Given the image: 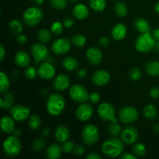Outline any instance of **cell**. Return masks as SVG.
<instances>
[{"mask_svg": "<svg viewBox=\"0 0 159 159\" xmlns=\"http://www.w3.org/2000/svg\"><path fill=\"white\" fill-rule=\"evenodd\" d=\"M82 139L87 145H94L99 139V132L96 126L87 124L82 130Z\"/></svg>", "mask_w": 159, "mask_h": 159, "instance_id": "cell-6", "label": "cell"}, {"mask_svg": "<svg viewBox=\"0 0 159 159\" xmlns=\"http://www.w3.org/2000/svg\"><path fill=\"white\" fill-rule=\"evenodd\" d=\"M50 4L56 9H64L68 6L67 0H49Z\"/></svg>", "mask_w": 159, "mask_h": 159, "instance_id": "cell-40", "label": "cell"}, {"mask_svg": "<svg viewBox=\"0 0 159 159\" xmlns=\"http://www.w3.org/2000/svg\"><path fill=\"white\" fill-rule=\"evenodd\" d=\"M114 12L119 17H124L127 14V7L125 3L119 2L114 6Z\"/></svg>", "mask_w": 159, "mask_h": 159, "instance_id": "cell-34", "label": "cell"}, {"mask_svg": "<svg viewBox=\"0 0 159 159\" xmlns=\"http://www.w3.org/2000/svg\"><path fill=\"white\" fill-rule=\"evenodd\" d=\"M5 56H6V50H5V48L1 45L0 46V60L2 61L4 59Z\"/></svg>", "mask_w": 159, "mask_h": 159, "instance_id": "cell-54", "label": "cell"}, {"mask_svg": "<svg viewBox=\"0 0 159 159\" xmlns=\"http://www.w3.org/2000/svg\"><path fill=\"white\" fill-rule=\"evenodd\" d=\"M155 12H157V13L159 14V2H158L156 5H155Z\"/></svg>", "mask_w": 159, "mask_h": 159, "instance_id": "cell-59", "label": "cell"}, {"mask_svg": "<svg viewBox=\"0 0 159 159\" xmlns=\"http://www.w3.org/2000/svg\"><path fill=\"white\" fill-rule=\"evenodd\" d=\"M155 39L153 35L149 33H144L140 35L135 40V48L138 51L141 53H148L155 48Z\"/></svg>", "mask_w": 159, "mask_h": 159, "instance_id": "cell-3", "label": "cell"}, {"mask_svg": "<svg viewBox=\"0 0 159 159\" xmlns=\"http://www.w3.org/2000/svg\"><path fill=\"white\" fill-rule=\"evenodd\" d=\"M120 135L122 141L127 144H134L138 139V131L133 126L126 127Z\"/></svg>", "mask_w": 159, "mask_h": 159, "instance_id": "cell-15", "label": "cell"}, {"mask_svg": "<svg viewBox=\"0 0 159 159\" xmlns=\"http://www.w3.org/2000/svg\"><path fill=\"white\" fill-rule=\"evenodd\" d=\"M90 7L98 12H102L106 9L107 2L106 0H89Z\"/></svg>", "mask_w": 159, "mask_h": 159, "instance_id": "cell-30", "label": "cell"}, {"mask_svg": "<svg viewBox=\"0 0 159 159\" xmlns=\"http://www.w3.org/2000/svg\"><path fill=\"white\" fill-rule=\"evenodd\" d=\"M72 14L76 19L83 20L89 16V11L88 7L84 4H77L72 9Z\"/></svg>", "mask_w": 159, "mask_h": 159, "instance_id": "cell-21", "label": "cell"}, {"mask_svg": "<svg viewBox=\"0 0 159 159\" xmlns=\"http://www.w3.org/2000/svg\"><path fill=\"white\" fill-rule=\"evenodd\" d=\"M124 150V142L122 139L113 137L107 139L102 145V152L107 156L116 158L120 155Z\"/></svg>", "mask_w": 159, "mask_h": 159, "instance_id": "cell-1", "label": "cell"}, {"mask_svg": "<svg viewBox=\"0 0 159 159\" xmlns=\"http://www.w3.org/2000/svg\"><path fill=\"white\" fill-rule=\"evenodd\" d=\"M86 57L90 64L98 65L102 62V51L96 47H91L86 51Z\"/></svg>", "mask_w": 159, "mask_h": 159, "instance_id": "cell-17", "label": "cell"}, {"mask_svg": "<svg viewBox=\"0 0 159 159\" xmlns=\"http://www.w3.org/2000/svg\"><path fill=\"white\" fill-rule=\"evenodd\" d=\"M87 159H101L102 156L99 155H98L97 153H89L86 156Z\"/></svg>", "mask_w": 159, "mask_h": 159, "instance_id": "cell-53", "label": "cell"}, {"mask_svg": "<svg viewBox=\"0 0 159 159\" xmlns=\"http://www.w3.org/2000/svg\"><path fill=\"white\" fill-rule=\"evenodd\" d=\"M62 151H63L62 146H61L60 144H52L47 149V157L49 159H57L61 155Z\"/></svg>", "mask_w": 159, "mask_h": 159, "instance_id": "cell-24", "label": "cell"}, {"mask_svg": "<svg viewBox=\"0 0 159 159\" xmlns=\"http://www.w3.org/2000/svg\"><path fill=\"white\" fill-rule=\"evenodd\" d=\"M144 115L146 118L150 120H154L158 115L157 108L152 104H148L144 108Z\"/></svg>", "mask_w": 159, "mask_h": 159, "instance_id": "cell-32", "label": "cell"}, {"mask_svg": "<svg viewBox=\"0 0 159 159\" xmlns=\"http://www.w3.org/2000/svg\"><path fill=\"white\" fill-rule=\"evenodd\" d=\"M71 41L77 48H82L86 43V38L82 34H75L71 37Z\"/></svg>", "mask_w": 159, "mask_h": 159, "instance_id": "cell-36", "label": "cell"}, {"mask_svg": "<svg viewBox=\"0 0 159 159\" xmlns=\"http://www.w3.org/2000/svg\"><path fill=\"white\" fill-rule=\"evenodd\" d=\"M69 96L73 101L79 103L85 102L89 97L86 89L79 84H75L70 88Z\"/></svg>", "mask_w": 159, "mask_h": 159, "instance_id": "cell-7", "label": "cell"}, {"mask_svg": "<svg viewBox=\"0 0 159 159\" xmlns=\"http://www.w3.org/2000/svg\"><path fill=\"white\" fill-rule=\"evenodd\" d=\"M121 159H136V155H134L130 153H124L123 155H120Z\"/></svg>", "mask_w": 159, "mask_h": 159, "instance_id": "cell-52", "label": "cell"}, {"mask_svg": "<svg viewBox=\"0 0 159 159\" xmlns=\"http://www.w3.org/2000/svg\"><path fill=\"white\" fill-rule=\"evenodd\" d=\"M37 71H38V75L41 79H46V80L54 78L56 74V70L54 66L52 63L48 61H43L39 66Z\"/></svg>", "mask_w": 159, "mask_h": 159, "instance_id": "cell-14", "label": "cell"}, {"mask_svg": "<svg viewBox=\"0 0 159 159\" xmlns=\"http://www.w3.org/2000/svg\"><path fill=\"white\" fill-rule=\"evenodd\" d=\"M87 75V71L85 69H81L79 70L77 72V76L79 79H84Z\"/></svg>", "mask_w": 159, "mask_h": 159, "instance_id": "cell-51", "label": "cell"}, {"mask_svg": "<svg viewBox=\"0 0 159 159\" xmlns=\"http://www.w3.org/2000/svg\"><path fill=\"white\" fill-rule=\"evenodd\" d=\"M79 1V0H70V2H71V3H77Z\"/></svg>", "mask_w": 159, "mask_h": 159, "instance_id": "cell-62", "label": "cell"}, {"mask_svg": "<svg viewBox=\"0 0 159 159\" xmlns=\"http://www.w3.org/2000/svg\"><path fill=\"white\" fill-rule=\"evenodd\" d=\"M98 115L103 120L117 122L115 108L109 102H102L98 107Z\"/></svg>", "mask_w": 159, "mask_h": 159, "instance_id": "cell-8", "label": "cell"}, {"mask_svg": "<svg viewBox=\"0 0 159 159\" xmlns=\"http://www.w3.org/2000/svg\"><path fill=\"white\" fill-rule=\"evenodd\" d=\"M64 30V25L59 21L54 22L51 26V30L53 34H56V35H60Z\"/></svg>", "mask_w": 159, "mask_h": 159, "instance_id": "cell-42", "label": "cell"}, {"mask_svg": "<svg viewBox=\"0 0 159 159\" xmlns=\"http://www.w3.org/2000/svg\"><path fill=\"white\" fill-rule=\"evenodd\" d=\"M110 80V75L105 70H98L92 75V82L97 86H103Z\"/></svg>", "mask_w": 159, "mask_h": 159, "instance_id": "cell-16", "label": "cell"}, {"mask_svg": "<svg viewBox=\"0 0 159 159\" xmlns=\"http://www.w3.org/2000/svg\"><path fill=\"white\" fill-rule=\"evenodd\" d=\"M112 36L116 40H121L127 35V26L123 23H117L112 30Z\"/></svg>", "mask_w": 159, "mask_h": 159, "instance_id": "cell-23", "label": "cell"}, {"mask_svg": "<svg viewBox=\"0 0 159 159\" xmlns=\"http://www.w3.org/2000/svg\"><path fill=\"white\" fill-rule=\"evenodd\" d=\"M134 28L138 32L144 34V33L150 32V24L148 22L143 18H138L134 21Z\"/></svg>", "mask_w": 159, "mask_h": 159, "instance_id": "cell-26", "label": "cell"}, {"mask_svg": "<svg viewBox=\"0 0 159 159\" xmlns=\"http://www.w3.org/2000/svg\"><path fill=\"white\" fill-rule=\"evenodd\" d=\"M70 137V132L68 127L65 125H60L56 128L54 138L58 142L64 143L68 141Z\"/></svg>", "mask_w": 159, "mask_h": 159, "instance_id": "cell-22", "label": "cell"}, {"mask_svg": "<svg viewBox=\"0 0 159 159\" xmlns=\"http://www.w3.org/2000/svg\"><path fill=\"white\" fill-rule=\"evenodd\" d=\"M75 144L72 141H67L65 142H64L63 145H62V149H63V152L66 154H70L71 152H73L75 148Z\"/></svg>", "mask_w": 159, "mask_h": 159, "instance_id": "cell-44", "label": "cell"}, {"mask_svg": "<svg viewBox=\"0 0 159 159\" xmlns=\"http://www.w3.org/2000/svg\"><path fill=\"white\" fill-rule=\"evenodd\" d=\"M3 149L7 156L16 157L20 153L22 144L19 138L16 136H9L4 140Z\"/></svg>", "mask_w": 159, "mask_h": 159, "instance_id": "cell-5", "label": "cell"}, {"mask_svg": "<svg viewBox=\"0 0 159 159\" xmlns=\"http://www.w3.org/2000/svg\"><path fill=\"white\" fill-rule=\"evenodd\" d=\"M138 111L133 107H123L119 112V118L123 124H129L134 123L138 119Z\"/></svg>", "mask_w": 159, "mask_h": 159, "instance_id": "cell-10", "label": "cell"}, {"mask_svg": "<svg viewBox=\"0 0 159 159\" xmlns=\"http://www.w3.org/2000/svg\"><path fill=\"white\" fill-rule=\"evenodd\" d=\"M14 136L17 137V138H19V137L21 136L22 134V130H20V129H17V130H14Z\"/></svg>", "mask_w": 159, "mask_h": 159, "instance_id": "cell-57", "label": "cell"}, {"mask_svg": "<svg viewBox=\"0 0 159 159\" xmlns=\"http://www.w3.org/2000/svg\"><path fill=\"white\" fill-rule=\"evenodd\" d=\"M133 152L136 156L143 157L146 154V148L142 143H137L133 147Z\"/></svg>", "mask_w": 159, "mask_h": 159, "instance_id": "cell-39", "label": "cell"}, {"mask_svg": "<svg viewBox=\"0 0 159 159\" xmlns=\"http://www.w3.org/2000/svg\"><path fill=\"white\" fill-rule=\"evenodd\" d=\"M30 114V110L28 107L22 105H15L10 108V115L16 121L25 120Z\"/></svg>", "mask_w": 159, "mask_h": 159, "instance_id": "cell-12", "label": "cell"}, {"mask_svg": "<svg viewBox=\"0 0 159 159\" xmlns=\"http://www.w3.org/2000/svg\"><path fill=\"white\" fill-rule=\"evenodd\" d=\"M70 85L69 77L66 75L60 74L56 76L53 82V88L56 91H64Z\"/></svg>", "mask_w": 159, "mask_h": 159, "instance_id": "cell-18", "label": "cell"}, {"mask_svg": "<svg viewBox=\"0 0 159 159\" xmlns=\"http://www.w3.org/2000/svg\"><path fill=\"white\" fill-rule=\"evenodd\" d=\"M63 25L65 28H70L74 25V21L71 19L67 18L64 20Z\"/></svg>", "mask_w": 159, "mask_h": 159, "instance_id": "cell-49", "label": "cell"}, {"mask_svg": "<svg viewBox=\"0 0 159 159\" xmlns=\"http://www.w3.org/2000/svg\"><path fill=\"white\" fill-rule=\"evenodd\" d=\"M41 124V120L38 115H31L29 116V120H28V126L30 128L33 130H37L40 127Z\"/></svg>", "mask_w": 159, "mask_h": 159, "instance_id": "cell-33", "label": "cell"}, {"mask_svg": "<svg viewBox=\"0 0 159 159\" xmlns=\"http://www.w3.org/2000/svg\"><path fill=\"white\" fill-rule=\"evenodd\" d=\"M89 100L90 101L91 103L96 104L99 102L100 100V95L98 93H92L89 95Z\"/></svg>", "mask_w": 159, "mask_h": 159, "instance_id": "cell-45", "label": "cell"}, {"mask_svg": "<svg viewBox=\"0 0 159 159\" xmlns=\"http://www.w3.org/2000/svg\"><path fill=\"white\" fill-rule=\"evenodd\" d=\"M155 51H159V41H156V43H155Z\"/></svg>", "mask_w": 159, "mask_h": 159, "instance_id": "cell-60", "label": "cell"}, {"mask_svg": "<svg viewBox=\"0 0 159 159\" xmlns=\"http://www.w3.org/2000/svg\"><path fill=\"white\" fill-rule=\"evenodd\" d=\"M99 43L102 48H107L110 45V41L107 37H101L99 40Z\"/></svg>", "mask_w": 159, "mask_h": 159, "instance_id": "cell-48", "label": "cell"}, {"mask_svg": "<svg viewBox=\"0 0 159 159\" xmlns=\"http://www.w3.org/2000/svg\"><path fill=\"white\" fill-rule=\"evenodd\" d=\"M31 147H32V149L34 152H42L46 147V142H45L43 138H36L33 141Z\"/></svg>", "mask_w": 159, "mask_h": 159, "instance_id": "cell-35", "label": "cell"}, {"mask_svg": "<svg viewBox=\"0 0 159 159\" xmlns=\"http://www.w3.org/2000/svg\"><path fill=\"white\" fill-rule=\"evenodd\" d=\"M9 29L14 34H20L23 31V25L19 20H13L9 23Z\"/></svg>", "mask_w": 159, "mask_h": 159, "instance_id": "cell-37", "label": "cell"}, {"mask_svg": "<svg viewBox=\"0 0 159 159\" xmlns=\"http://www.w3.org/2000/svg\"><path fill=\"white\" fill-rule=\"evenodd\" d=\"M150 96L152 99H158L159 97V88H158V87H153L150 90Z\"/></svg>", "mask_w": 159, "mask_h": 159, "instance_id": "cell-47", "label": "cell"}, {"mask_svg": "<svg viewBox=\"0 0 159 159\" xmlns=\"http://www.w3.org/2000/svg\"><path fill=\"white\" fill-rule=\"evenodd\" d=\"M65 107V100L62 96L57 93L51 94L47 100V110L50 115L57 116L63 112Z\"/></svg>", "mask_w": 159, "mask_h": 159, "instance_id": "cell-2", "label": "cell"}, {"mask_svg": "<svg viewBox=\"0 0 159 159\" xmlns=\"http://www.w3.org/2000/svg\"><path fill=\"white\" fill-rule=\"evenodd\" d=\"M16 40L19 43L24 44V43H26V41H27V37L25 35H23V34H20V35H19L18 37H17Z\"/></svg>", "mask_w": 159, "mask_h": 159, "instance_id": "cell-50", "label": "cell"}, {"mask_svg": "<svg viewBox=\"0 0 159 159\" xmlns=\"http://www.w3.org/2000/svg\"><path fill=\"white\" fill-rule=\"evenodd\" d=\"M142 73L138 68H133L129 72V76L133 81H138L141 78Z\"/></svg>", "mask_w": 159, "mask_h": 159, "instance_id": "cell-43", "label": "cell"}, {"mask_svg": "<svg viewBox=\"0 0 159 159\" xmlns=\"http://www.w3.org/2000/svg\"><path fill=\"white\" fill-rule=\"evenodd\" d=\"M15 63L20 68H26L30 64V57L26 51H20L15 55Z\"/></svg>", "mask_w": 159, "mask_h": 159, "instance_id": "cell-20", "label": "cell"}, {"mask_svg": "<svg viewBox=\"0 0 159 159\" xmlns=\"http://www.w3.org/2000/svg\"><path fill=\"white\" fill-rule=\"evenodd\" d=\"M38 75V71L34 67L28 66L25 70V75L29 80H34Z\"/></svg>", "mask_w": 159, "mask_h": 159, "instance_id": "cell-41", "label": "cell"}, {"mask_svg": "<svg viewBox=\"0 0 159 159\" xmlns=\"http://www.w3.org/2000/svg\"><path fill=\"white\" fill-rule=\"evenodd\" d=\"M71 41L67 38H59L53 42L51 50L57 55H63L67 54L71 50Z\"/></svg>", "mask_w": 159, "mask_h": 159, "instance_id": "cell-11", "label": "cell"}, {"mask_svg": "<svg viewBox=\"0 0 159 159\" xmlns=\"http://www.w3.org/2000/svg\"><path fill=\"white\" fill-rule=\"evenodd\" d=\"M62 67L66 71H72L77 69L79 66V63L76 58L73 57H67L62 61Z\"/></svg>", "mask_w": 159, "mask_h": 159, "instance_id": "cell-25", "label": "cell"}, {"mask_svg": "<svg viewBox=\"0 0 159 159\" xmlns=\"http://www.w3.org/2000/svg\"><path fill=\"white\" fill-rule=\"evenodd\" d=\"M4 96L0 98V107L3 110H8L12 107L14 102V96L12 93H4Z\"/></svg>", "mask_w": 159, "mask_h": 159, "instance_id": "cell-27", "label": "cell"}, {"mask_svg": "<svg viewBox=\"0 0 159 159\" xmlns=\"http://www.w3.org/2000/svg\"><path fill=\"white\" fill-rule=\"evenodd\" d=\"M15 120L12 117V116H4L2 117L1 119V129L5 134H10L13 133L15 130L16 125Z\"/></svg>", "mask_w": 159, "mask_h": 159, "instance_id": "cell-19", "label": "cell"}, {"mask_svg": "<svg viewBox=\"0 0 159 159\" xmlns=\"http://www.w3.org/2000/svg\"><path fill=\"white\" fill-rule=\"evenodd\" d=\"M43 18V12L38 7L28 8L23 14V20L27 26H34L38 25Z\"/></svg>", "mask_w": 159, "mask_h": 159, "instance_id": "cell-4", "label": "cell"}, {"mask_svg": "<svg viewBox=\"0 0 159 159\" xmlns=\"http://www.w3.org/2000/svg\"><path fill=\"white\" fill-rule=\"evenodd\" d=\"M49 133H50V130L48 127H44V128L42 130V132H41L42 136H43V138H46V137H48V134H49Z\"/></svg>", "mask_w": 159, "mask_h": 159, "instance_id": "cell-56", "label": "cell"}, {"mask_svg": "<svg viewBox=\"0 0 159 159\" xmlns=\"http://www.w3.org/2000/svg\"><path fill=\"white\" fill-rule=\"evenodd\" d=\"M114 1H116V0H114Z\"/></svg>", "mask_w": 159, "mask_h": 159, "instance_id": "cell-63", "label": "cell"}, {"mask_svg": "<svg viewBox=\"0 0 159 159\" xmlns=\"http://www.w3.org/2000/svg\"><path fill=\"white\" fill-rule=\"evenodd\" d=\"M93 114V107L91 104L82 102L75 110V116L80 121H87L92 117Z\"/></svg>", "mask_w": 159, "mask_h": 159, "instance_id": "cell-13", "label": "cell"}, {"mask_svg": "<svg viewBox=\"0 0 159 159\" xmlns=\"http://www.w3.org/2000/svg\"><path fill=\"white\" fill-rule=\"evenodd\" d=\"M37 38L41 43H49L52 39L51 32L48 29H41L37 33Z\"/></svg>", "mask_w": 159, "mask_h": 159, "instance_id": "cell-31", "label": "cell"}, {"mask_svg": "<svg viewBox=\"0 0 159 159\" xmlns=\"http://www.w3.org/2000/svg\"><path fill=\"white\" fill-rule=\"evenodd\" d=\"M153 37L156 41H159V28H157L153 31Z\"/></svg>", "mask_w": 159, "mask_h": 159, "instance_id": "cell-55", "label": "cell"}, {"mask_svg": "<svg viewBox=\"0 0 159 159\" xmlns=\"http://www.w3.org/2000/svg\"><path fill=\"white\" fill-rule=\"evenodd\" d=\"M31 54L35 60L36 65H38L40 62L46 61L49 57L48 48L43 43H37L33 45L31 48Z\"/></svg>", "mask_w": 159, "mask_h": 159, "instance_id": "cell-9", "label": "cell"}, {"mask_svg": "<svg viewBox=\"0 0 159 159\" xmlns=\"http://www.w3.org/2000/svg\"><path fill=\"white\" fill-rule=\"evenodd\" d=\"M145 71L151 76L159 75V62L157 61H149L145 65Z\"/></svg>", "mask_w": 159, "mask_h": 159, "instance_id": "cell-28", "label": "cell"}, {"mask_svg": "<svg viewBox=\"0 0 159 159\" xmlns=\"http://www.w3.org/2000/svg\"><path fill=\"white\" fill-rule=\"evenodd\" d=\"M33 2H34V4L37 5V6H40V5L43 4L44 0H33Z\"/></svg>", "mask_w": 159, "mask_h": 159, "instance_id": "cell-58", "label": "cell"}, {"mask_svg": "<svg viewBox=\"0 0 159 159\" xmlns=\"http://www.w3.org/2000/svg\"><path fill=\"white\" fill-rule=\"evenodd\" d=\"M10 85L9 79L4 71L0 72V93L4 94L7 93Z\"/></svg>", "mask_w": 159, "mask_h": 159, "instance_id": "cell-29", "label": "cell"}, {"mask_svg": "<svg viewBox=\"0 0 159 159\" xmlns=\"http://www.w3.org/2000/svg\"><path fill=\"white\" fill-rule=\"evenodd\" d=\"M109 134L112 137H116L121 132V127L118 124L117 122H111L108 127Z\"/></svg>", "mask_w": 159, "mask_h": 159, "instance_id": "cell-38", "label": "cell"}, {"mask_svg": "<svg viewBox=\"0 0 159 159\" xmlns=\"http://www.w3.org/2000/svg\"><path fill=\"white\" fill-rule=\"evenodd\" d=\"M154 130H155V132H158L159 131V126L155 125V127H154Z\"/></svg>", "mask_w": 159, "mask_h": 159, "instance_id": "cell-61", "label": "cell"}, {"mask_svg": "<svg viewBox=\"0 0 159 159\" xmlns=\"http://www.w3.org/2000/svg\"><path fill=\"white\" fill-rule=\"evenodd\" d=\"M73 153H74L75 155L81 156V155H84V153H85V148H84L83 146L81 145V144H77V145L75 146Z\"/></svg>", "mask_w": 159, "mask_h": 159, "instance_id": "cell-46", "label": "cell"}]
</instances>
